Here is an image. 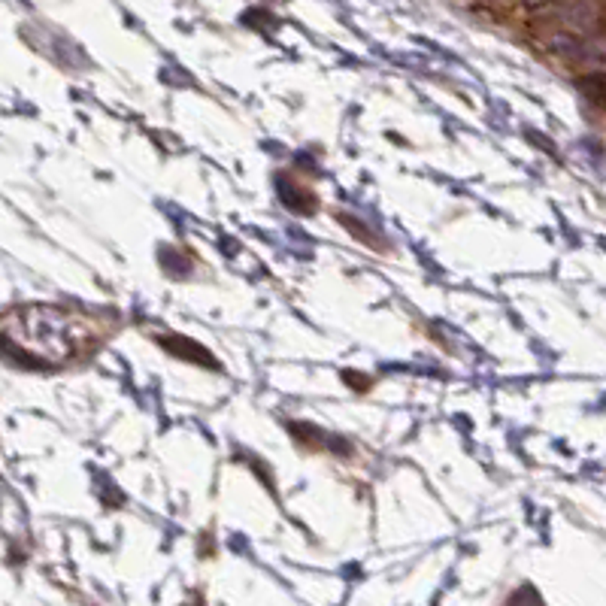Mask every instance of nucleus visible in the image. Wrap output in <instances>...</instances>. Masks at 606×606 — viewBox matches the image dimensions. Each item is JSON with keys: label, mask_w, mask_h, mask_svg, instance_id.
Instances as JSON below:
<instances>
[{"label": "nucleus", "mask_w": 606, "mask_h": 606, "mask_svg": "<svg viewBox=\"0 0 606 606\" xmlns=\"http://www.w3.org/2000/svg\"><path fill=\"white\" fill-rule=\"evenodd\" d=\"M6 352H22L28 364L65 367L101 346L94 319L65 306H15L4 319Z\"/></svg>", "instance_id": "nucleus-1"}, {"label": "nucleus", "mask_w": 606, "mask_h": 606, "mask_svg": "<svg viewBox=\"0 0 606 606\" xmlns=\"http://www.w3.org/2000/svg\"><path fill=\"white\" fill-rule=\"evenodd\" d=\"M573 58L582 61V65L591 70H606V37H591V40L576 43Z\"/></svg>", "instance_id": "nucleus-2"}, {"label": "nucleus", "mask_w": 606, "mask_h": 606, "mask_svg": "<svg viewBox=\"0 0 606 606\" xmlns=\"http://www.w3.org/2000/svg\"><path fill=\"white\" fill-rule=\"evenodd\" d=\"M506 606H542V603H540V594L533 591L531 585H524V588H519V591L510 597V603H506Z\"/></svg>", "instance_id": "nucleus-3"}]
</instances>
